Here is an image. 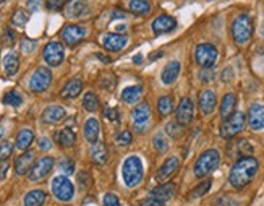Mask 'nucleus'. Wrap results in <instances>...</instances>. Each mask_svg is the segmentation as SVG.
<instances>
[{
	"mask_svg": "<svg viewBox=\"0 0 264 206\" xmlns=\"http://www.w3.org/2000/svg\"><path fill=\"white\" fill-rule=\"evenodd\" d=\"M259 169V162L256 157L249 156H243L233 164V167L230 169V174H228V183L232 185L233 188H243L246 187L254 178V175L258 174Z\"/></svg>",
	"mask_w": 264,
	"mask_h": 206,
	"instance_id": "nucleus-1",
	"label": "nucleus"
},
{
	"mask_svg": "<svg viewBox=\"0 0 264 206\" xmlns=\"http://www.w3.org/2000/svg\"><path fill=\"white\" fill-rule=\"evenodd\" d=\"M143 175H144V169H143V162L138 156H130L125 159L123 166H122V177L123 182L128 188H135L143 182Z\"/></svg>",
	"mask_w": 264,
	"mask_h": 206,
	"instance_id": "nucleus-2",
	"label": "nucleus"
},
{
	"mask_svg": "<svg viewBox=\"0 0 264 206\" xmlns=\"http://www.w3.org/2000/svg\"><path fill=\"white\" fill-rule=\"evenodd\" d=\"M220 166V153L217 149H207L194 162V175L198 178L207 177Z\"/></svg>",
	"mask_w": 264,
	"mask_h": 206,
	"instance_id": "nucleus-3",
	"label": "nucleus"
},
{
	"mask_svg": "<svg viewBox=\"0 0 264 206\" xmlns=\"http://www.w3.org/2000/svg\"><path fill=\"white\" fill-rule=\"evenodd\" d=\"M253 36V20L248 13H241L232 22V38L238 46L248 44Z\"/></svg>",
	"mask_w": 264,
	"mask_h": 206,
	"instance_id": "nucleus-4",
	"label": "nucleus"
},
{
	"mask_svg": "<svg viewBox=\"0 0 264 206\" xmlns=\"http://www.w3.org/2000/svg\"><path fill=\"white\" fill-rule=\"evenodd\" d=\"M245 114L243 112H233L230 117L224 119V122H222L220 125V136L224 140H232L235 138L241 130L243 127H245Z\"/></svg>",
	"mask_w": 264,
	"mask_h": 206,
	"instance_id": "nucleus-5",
	"label": "nucleus"
},
{
	"mask_svg": "<svg viewBox=\"0 0 264 206\" xmlns=\"http://www.w3.org/2000/svg\"><path fill=\"white\" fill-rule=\"evenodd\" d=\"M194 59L201 68H211L219 59V51L216 46L209 43H201L194 49Z\"/></svg>",
	"mask_w": 264,
	"mask_h": 206,
	"instance_id": "nucleus-6",
	"label": "nucleus"
},
{
	"mask_svg": "<svg viewBox=\"0 0 264 206\" xmlns=\"http://www.w3.org/2000/svg\"><path fill=\"white\" fill-rule=\"evenodd\" d=\"M51 188H52V193L54 196L57 198L59 201H70L73 195H75V187L73 183L70 182V178L67 175H57L52 178V183H51Z\"/></svg>",
	"mask_w": 264,
	"mask_h": 206,
	"instance_id": "nucleus-7",
	"label": "nucleus"
},
{
	"mask_svg": "<svg viewBox=\"0 0 264 206\" xmlns=\"http://www.w3.org/2000/svg\"><path fill=\"white\" fill-rule=\"evenodd\" d=\"M54 164H55V161H54L52 156H44V157H41V159H38L36 162L33 164L31 170L28 172V178H30L31 182H39V180H43V178H46L49 174H51Z\"/></svg>",
	"mask_w": 264,
	"mask_h": 206,
	"instance_id": "nucleus-8",
	"label": "nucleus"
},
{
	"mask_svg": "<svg viewBox=\"0 0 264 206\" xmlns=\"http://www.w3.org/2000/svg\"><path fill=\"white\" fill-rule=\"evenodd\" d=\"M131 120H133V127L138 133H144L149 127L151 122V107L149 104H143L136 106L133 111H131Z\"/></svg>",
	"mask_w": 264,
	"mask_h": 206,
	"instance_id": "nucleus-9",
	"label": "nucleus"
},
{
	"mask_svg": "<svg viewBox=\"0 0 264 206\" xmlns=\"http://www.w3.org/2000/svg\"><path fill=\"white\" fill-rule=\"evenodd\" d=\"M52 83V73L47 67H39L36 72L33 73L30 80V89L33 93H44L46 89Z\"/></svg>",
	"mask_w": 264,
	"mask_h": 206,
	"instance_id": "nucleus-10",
	"label": "nucleus"
},
{
	"mask_svg": "<svg viewBox=\"0 0 264 206\" xmlns=\"http://www.w3.org/2000/svg\"><path fill=\"white\" fill-rule=\"evenodd\" d=\"M44 60L49 67H59L65 59V49L64 44L59 43V41H51L46 47H44Z\"/></svg>",
	"mask_w": 264,
	"mask_h": 206,
	"instance_id": "nucleus-11",
	"label": "nucleus"
},
{
	"mask_svg": "<svg viewBox=\"0 0 264 206\" xmlns=\"http://www.w3.org/2000/svg\"><path fill=\"white\" fill-rule=\"evenodd\" d=\"M86 28H83V26H78V25H67L64 26V30H62V41L67 44V46H70V47H75V46H78L83 39L86 38Z\"/></svg>",
	"mask_w": 264,
	"mask_h": 206,
	"instance_id": "nucleus-12",
	"label": "nucleus"
},
{
	"mask_svg": "<svg viewBox=\"0 0 264 206\" xmlns=\"http://www.w3.org/2000/svg\"><path fill=\"white\" fill-rule=\"evenodd\" d=\"M194 115V106L190 98H182L177 107V122L180 125H190Z\"/></svg>",
	"mask_w": 264,
	"mask_h": 206,
	"instance_id": "nucleus-13",
	"label": "nucleus"
},
{
	"mask_svg": "<svg viewBox=\"0 0 264 206\" xmlns=\"http://www.w3.org/2000/svg\"><path fill=\"white\" fill-rule=\"evenodd\" d=\"M180 167V159L177 156H170L165 159V162L162 164L161 167H159L157 174H156V178L157 182H167L169 178L177 172Z\"/></svg>",
	"mask_w": 264,
	"mask_h": 206,
	"instance_id": "nucleus-14",
	"label": "nucleus"
},
{
	"mask_svg": "<svg viewBox=\"0 0 264 206\" xmlns=\"http://www.w3.org/2000/svg\"><path fill=\"white\" fill-rule=\"evenodd\" d=\"M128 44V38L120 33H109L102 38V46L110 52H119Z\"/></svg>",
	"mask_w": 264,
	"mask_h": 206,
	"instance_id": "nucleus-15",
	"label": "nucleus"
},
{
	"mask_svg": "<svg viewBox=\"0 0 264 206\" xmlns=\"http://www.w3.org/2000/svg\"><path fill=\"white\" fill-rule=\"evenodd\" d=\"M177 28V20L170 15H161L152 22V31L154 34H167Z\"/></svg>",
	"mask_w": 264,
	"mask_h": 206,
	"instance_id": "nucleus-16",
	"label": "nucleus"
},
{
	"mask_svg": "<svg viewBox=\"0 0 264 206\" xmlns=\"http://www.w3.org/2000/svg\"><path fill=\"white\" fill-rule=\"evenodd\" d=\"M173 195H175V183L172 182H164L162 185H159L154 190L151 191V198H154L157 201H162V203H167L170 201Z\"/></svg>",
	"mask_w": 264,
	"mask_h": 206,
	"instance_id": "nucleus-17",
	"label": "nucleus"
},
{
	"mask_svg": "<svg viewBox=\"0 0 264 206\" xmlns=\"http://www.w3.org/2000/svg\"><path fill=\"white\" fill-rule=\"evenodd\" d=\"M217 104V98L214 91L211 89H204V91H201L199 94V111L203 112V115H211L214 112V109H216Z\"/></svg>",
	"mask_w": 264,
	"mask_h": 206,
	"instance_id": "nucleus-18",
	"label": "nucleus"
},
{
	"mask_svg": "<svg viewBox=\"0 0 264 206\" xmlns=\"http://www.w3.org/2000/svg\"><path fill=\"white\" fill-rule=\"evenodd\" d=\"M248 123L251 130H262L264 128V106L251 104L248 109Z\"/></svg>",
	"mask_w": 264,
	"mask_h": 206,
	"instance_id": "nucleus-19",
	"label": "nucleus"
},
{
	"mask_svg": "<svg viewBox=\"0 0 264 206\" xmlns=\"http://www.w3.org/2000/svg\"><path fill=\"white\" fill-rule=\"evenodd\" d=\"M34 164V151H25L22 156L15 159V172L17 175H26Z\"/></svg>",
	"mask_w": 264,
	"mask_h": 206,
	"instance_id": "nucleus-20",
	"label": "nucleus"
},
{
	"mask_svg": "<svg viewBox=\"0 0 264 206\" xmlns=\"http://www.w3.org/2000/svg\"><path fill=\"white\" fill-rule=\"evenodd\" d=\"M89 12V7L85 0H70L65 7V15L68 18H81Z\"/></svg>",
	"mask_w": 264,
	"mask_h": 206,
	"instance_id": "nucleus-21",
	"label": "nucleus"
},
{
	"mask_svg": "<svg viewBox=\"0 0 264 206\" xmlns=\"http://www.w3.org/2000/svg\"><path fill=\"white\" fill-rule=\"evenodd\" d=\"M180 72H182V65H180L178 60L169 62V64L165 65V68L162 70V75H161L162 83H164V85H172V83H175V80L178 78Z\"/></svg>",
	"mask_w": 264,
	"mask_h": 206,
	"instance_id": "nucleus-22",
	"label": "nucleus"
},
{
	"mask_svg": "<svg viewBox=\"0 0 264 206\" xmlns=\"http://www.w3.org/2000/svg\"><path fill=\"white\" fill-rule=\"evenodd\" d=\"M89 154H91V159L94 164L97 166H102V164L107 162V157H109V153H107V148L104 143L101 141H96L91 145V149H89Z\"/></svg>",
	"mask_w": 264,
	"mask_h": 206,
	"instance_id": "nucleus-23",
	"label": "nucleus"
},
{
	"mask_svg": "<svg viewBox=\"0 0 264 206\" xmlns=\"http://www.w3.org/2000/svg\"><path fill=\"white\" fill-rule=\"evenodd\" d=\"M81 89H83V81L80 78H73L64 86L60 96L64 99H75V98H78V96H80Z\"/></svg>",
	"mask_w": 264,
	"mask_h": 206,
	"instance_id": "nucleus-24",
	"label": "nucleus"
},
{
	"mask_svg": "<svg viewBox=\"0 0 264 206\" xmlns=\"http://www.w3.org/2000/svg\"><path fill=\"white\" fill-rule=\"evenodd\" d=\"M65 119V109L62 106H49L43 112V120L47 123H59Z\"/></svg>",
	"mask_w": 264,
	"mask_h": 206,
	"instance_id": "nucleus-25",
	"label": "nucleus"
},
{
	"mask_svg": "<svg viewBox=\"0 0 264 206\" xmlns=\"http://www.w3.org/2000/svg\"><path fill=\"white\" fill-rule=\"evenodd\" d=\"M54 140L57 141V145H60L62 148H70V146L75 145L76 135H75L73 130L64 128V130H59V132H55Z\"/></svg>",
	"mask_w": 264,
	"mask_h": 206,
	"instance_id": "nucleus-26",
	"label": "nucleus"
},
{
	"mask_svg": "<svg viewBox=\"0 0 264 206\" xmlns=\"http://www.w3.org/2000/svg\"><path fill=\"white\" fill-rule=\"evenodd\" d=\"M235 104H237V96L233 93H227L224 98H222V102H220V117L222 119H227L230 117L235 111Z\"/></svg>",
	"mask_w": 264,
	"mask_h": 206,
	"instance_id": "nucleus-27",
	"label": "nucleus"
},
{
	"mask_svg": "<svg viewBox=\"0 0 264 206\" xmlns=\"http://www.w3.org/2000/svg\"><path fill=\"white\" fill-rule=\"evenodd\" d=\"M99 133H101V125L97 119H88L86 123H85V138L88 143H96L97 138H99Z\"/></svg>",
	"mask_w": 264,
	"mask_h": 206,
	"instance_id": "nucleus-28",
	"label": "nucleus"
},
{
	"mask_svg": "<svg viewBox=\"0 0 264 206\" xmlns=\"http://www.w3.org/2000/svg\"><path fill=\"white\" fill-rule=\"evenodd\" d=\"M228 153L233 154L235 157L249 156V154L253 153V146L249 145L246 140H238V141H235L233 145L228 146Z\"/></svg>",
	"mask_w": 264,
	"mask_h": 206,
	"instance_id": "nucleus-29",
	"label": "nucleus"
},
{
	"mask_svg": "<svg viewBox=\"0 0 264 206\" xmlns=\"http://www.w3.org/2000/svg\"><path fill=\"white\" fill-rule=\"evenodd\" d=\"M20 68V59L15 52H10L7 54L5 59H4V72L7 77H13V75H17Z\"/></svg>",
	"mask_w": 264,
	"mask_h": 206,
	"instance_id": "nucleus-30",
	"label": "nucleus"
},
{
	"mask_svg": "<svg viewBox=\"0 0 264 206\" xmlns=\"http://www.w3.org/2000/svg\"><path fill=\"white\" fill-rule=\"evenodd\" d=\"M143 96V88L141 86H128L122 91V101L127 104H136Z\"/></svg>",
	"mask_w": 264,
	"mask_h": 206,
	"instance_id": "nucleus-31",
	"label": "nucleus"
},
{
	"mask_svg": "<svg viewBox=\"0 0 264 206\" xmlns=\"http://www.w3.org/2000/svg\"><path fill=\"white\" fill-rule=\"evenodd\" d=\"M33 140H34V132H33V130L31 128H23L22 132L18 133V136H17L15 146L20 151H26L28 148L31 146Z\"/></svg>",
	"mask_w": 264,
	"mask_h": 206,
	"instance_id": "nucleus-32",
	"label": "nucleus"
},
{
	"mask_svg": "<svg viewBox=\"0 0 264 206\" xmlns=\"http://www.w3.org/2000/svg\"><path fill=\"white\" fill-rule=\"evenodd\" d=\"M46 191L44 190H31L25 196V206H43L46 201Z\"/></svg>",
	"mask_w": 264,
	"mask_h": 206,
	"instance_id": "nucleus-33",
	"label": "nucleus"
},
{
	"mask_svg": "<svg viewBox=\"0 0 264 206\" xmlns=\"http://www.w3.org/2000/svg\"><path fill=\"white\" fill-rule=\"evenodd\" d=\"M128 9L130 12L136 13V15H148V13H151V2L149 0H130L128 2Z\"/></svg>",
	"mask_w": 264,
	"mask_h": 206,
	"instance_id": "nucleus-34",
	"label": "nucleus"
},
{
	"mask_svg": "<svg viewBox=\"0 0 264 206\" xmlns=\"http://www.w3.org/2000/svg\"><path fill=\"white\" fill-rule=\"evenodd\" d=\"M157 111L161 117H167L173 112V99L170 96H162L157 99Z\"/></svg>",
	"mask_w": 264,
	"mask_h": 206,
	"instance_id": "nucleus-35",
	"label": "nucleus"
},
{
	"mask_svg": "<svg viewBox=\"0 0 264 206\" xmlns=\"http://www.w3.org/2000/svg\"><path fill=\"white\" fill-rule=\"evenodd\" d=\"M152 145H154L156 151H159V153H164V151L169 149V140L165 138L164 132H157L152 136Z\"/></svg>",
	"mask_w": 264,
	"mask_h": 206,
	"instance_id": "nucleus-36",
	"label": "nucleus"
},
{
	"mask_svg": "<svg viewBox=\"0 0 264 206\" xmlns=\"http://www.w3.org/2000/svg\"><path fill=\"white\" fill-rule=\"evenodd\" d=\"M83 107L86 109L89 112H94L97 111V107H99V99H97V96L94 93H86L85 98H83Z\"/></svg>",
	"mask_w": 264,
	"mask_h": 206,
	"instance_id": "nucleus-37",
	"label": "nucleus"
},
{
	"mask_svg": "<svg viewBox=\"0 0 264 206\" xmlns=\"http://www.w3.org/2000/svg\"><path fill=\"white\" fill-rule=\"evenodd\" d=\"M211 183H212V180L211 178H207V180H204V182H201L198 187H194L191 191H190V198H201V196H204L207 191H209V188H211Z\"/></svg>",
	"mask_w": 264,
	"mask_h": 206,
	"instance_id": "nucleus-38",
	"label": "nucleus"
},
{
	"mask_svg": "<svg viewBox=\"0 0 264 206\" xmlns=\"http://www.w3.org/2000/svg\"><path fill=\"white\" fill-rule=\"evenodd\" d=\"M4 104L7 106H12V107H18V106H22V102H23V96L20 94L18 91H9L7 93L4 98Z\"/></svg>",
	"mask_w": 264,
	"mask_h": 206,
	"instance_id": "nucleus-39",
	"label": "nucleus"
},
{
	"mask_svg": "<svg viewBox=\"0 0 264 206\" xmlns=\"http://www.w3.org/2000/svg\"><path fill=\"white\" fill-rule=\"evenodd\" d=\"M28 20H30V15H28V12L26 10H17L15 13H13V17H12V23L18 26V28H23V26L28 23Z\"/></svg>",
	"mask_w": 264,
	"mask_h": 206,
	"instance_id": "nucleus-40",
	"label": "nucleus"
},
{
	"mask_svg": "<svg viewBox=\"0 0 264 206\" xmlns=\"http://www.w3.org/2000/svg\"><path fill=\"white\" fill-rule=\"evenodd\" d=\"M115 141H117V145H120V146H128L131 145V141H133V136H131V133L127 132V130H123V132H120L115 136Z\"/></svg>",
	"mask_w": 264,
	"mask_h": 206,
	"instance_id": "nucleus-41",
	"label": "nucleus"
},
{
	"mask_svg": "<svg viewBox=\"0 0 264 206\" xmlns=\"http://www.w3.org/2000/svg\"><path fill=\"white\" fill-rule=\"evenodd\" d=\"M182 127L180 123L175 120V122H169L167 125H165V132H167L169 136H172V138H177V136L180 135V132H182Z\"/></svg>",
	"mask_w": 264,
	"mask_h": 206,
	"instance_id": "nucleus-42",
	"label": "nucleus"
},
{
	"mask_svg": "<svg viewBox=\"0 0 264 206\" xmlns=\"http://www.w3.org/2000/svg\"><path fill=\"white\" fill-rule=\"evenodd\" d=\"M59 169L64 172V175H72L75 172V162L67 157V159H64L59 164Z\"/></svg>",
	"mask_w": 264,
	"mask_h": 206,
	"instance_id": "nucleus-43",
	"label": "nucleus"
},
{
	"mask_svg": "<svg viewBox=\"0 0 264 206\" xmlns=\"http://www.w3.org/2000/svg\"><path fill=\"white\" fill-rule=\"evenodd\" d=\"M13 153V145L10 141H5L0 145V161H7Z\"/></svg>",
	"mask_w": 264,
	"mask_h": 206,
	"instance_id": "nucleus-44",
	"label": "nucleus"
},
{
	"mask_svg": "<svg viewBox=\"0 0 264 206\" xmlns=\"http://www.w3.org/2000/svg\"><path fill=\"white\" fill-rule=\"evenodd\" d=\"M38 43L34 39H23L22 41V52L23 54H31L36 51Z\"/></svg>",
	"mask_w": 264,
	"mask_h": 206,
	"instance_id": "nucleus-45",
	"label": "nucleus"
},
{
	"mask_svg": "<svg viewBox=\"0 0 264 206\" xmlns=\"http://www.w3.org/2000/svg\"><path fill=\"white\" fill-rule=\"evenodd\" d=\"M199 80L203 83H209V81L214 80V72H212V67L211 68H201L199 72Z\"/></svg>",
	"mask_w": 264,
	"mask_h": 206,
	"instance_id": "nucleus-46",
	"label": "nucleus"
},
{
	"mask_svg": "<svg viewBox=\"0 0 264 206\" xmlns=\"http://www.w3.org/2000/svg\"><path fill=\"white\" fill-rule=\"evenodd\" d=\"M104 206H120L119 196L115 193H106L104 195Z\"/></svg>",
	"mask_w": 264,
	"mask_h": 206,
	"instance_id": "nucleus-47",
	"label": "nucleus"
},
{
	"mask_svg": "<svg viewBox=\"0 0 264 206\" xmlns=\"http://www.w3.org/2000/svg\"><path fill=\"white\" fill-rule=\"evenodd\" d=\"M104 115H106V119L110 122H119V112H117V109H114V107L104 109Z\"/></svg>",
	"mask_w": 264,
	"mask_h": 206,
	"instance_id": "nucleus-48",
	"label": "nucleus"
},
{
	"mask_svg": "<svg viewBox=\"0 0 264 206\" xmlns=\"http://www.w3.org/2000/svg\"><path fill=\"white\" fill-rule=\"evenodd\" d=\"M38 146L41 151H49V149H52V141L51 138H47V136H43V138L38 140Z\"/></svg>",
	"mask_w": 264,
	"mask_h": 206,
	"instance_id": "nucleus-49",
	"label": "nucleus"
},
{
	"mask_svg": "<svg viewBox=\"0 0 264 206\" xmlns=\"http://www.w3.org/2000/svg\"><path fill=\"white\" fill-rule=\"evenodd\" d=\"M44 0H28V10L30 12H38L43 7Z\"/></svg>",
	"mask_w": 264,
	"mask_h": 206,
	"instance_id": "nucleus-50",
	"label": "nucleus"
},
{
	"mask_svg": "<svg viewBox=\"0 0 264 206\" xmlns=\"http://www.w3.org/2000/svg\"><path fill=\"white\" fill-rule=\"evenodd\" d=\"M4 43H5L7 46H13V43H15V34H13L12 30H7V31H5Z\"/></svg>",
	"mask_w": 264,
	"mask_h": 206,
	"instance_id": "nucleus-51",
	"label": "nucleus"
},
{
	"mask_svg": "<svg viewBox=\"0 0 264 206\" xmlns=\"http://www.w3.org/2000/svg\"><path fill=\"white\" fill-rule=\"evenodd\" d=\"M46 5L49 10H60L64 4H62V0H47Z\"/></svg>",
	"mask_w": 264,
	"mask_h": 206,
	"instance_id": "nucleus-52",
	"label": "nucleus"
},
{
	"mask_svg": "<svg viewBox=\"0 0 264 206\" xmlns=\"http://www.w3.org/2000/svg\"><path fill=\"white\" fill-rule=\"evenodd\" d=\"M9 162L7 161H0V182L5 180V177H7V172H9Z\"/></svg>",
	"mask_w": 264,
	"mask_h": 206,
	"instance_id": "nucleus-53",
	"label": "nucleus"
},
{
	"mask_svg": "<svg viewBox=\"0 0 264 206\" xmlns=\"http://www.w3.org/2000/svg\"><path fill=\"white\" fill-rule=\"evenodd\" d=\"M140 206H165V203L157 201V200H154V198H148V200H144Z\"/></svg>",
	"mask_w": 264,
	"mask_h": 206,
	"instance_id": "nucleus-54",
	"label": "nucleus"
},
{
	"mask_svg": "<svg viewBox=\"0 0 264 206\" xmlns=\"http://www.w3.org/2000/svg\"><path fill=\"white\" fill-rule=\"evenodd\" d=\"M232 78H233V70L232 68H225V70L222 72V81H225L227 83V81H230Z\"/></svg>",
	"mask_w": 264,
	"mask_h": 206,
	"instance_id": "nucleus-55",
	"label": "nucleus"
},
{
	"mask_svg": "<svg viewBox=\"0 0 264 206\" xmlns=\"http://www.w3.org/2000/svg\"><path fill=\"white\" fill-rule=\"evenodd\" d=\"M217 203H219V206H237V203L232 201L230 198H227V196H222Z\"/></svg>",
	"mask_w": 264,
	"mask_h": 206,
	"instance_id": "nucleus-56",
	"label": "nucleus"
},
{
	"mask_svg": "<svg viewBox=\"0 0 264 206\" xmlns=\"http://www.w3.org/2000/svg\"><path fill=\"white\" fill-rule=\"evenodd\" d=\"M164 54L159 51V52H154V56H149V60H156V59H159V57H162Z\"/></svg>",
	"mask_w": 264,
	"mask_h": 206,
	"instance_id": "nucleus-57",
	"label": "nucleus"
},
{
	"mask_svg": "<svg viewBox=\"0 0 264 206\" xmlns=\"http://www.w3.org/2000/svg\"><path fill=\"white\" fill-rule=\"evenodd\" d=\"M127 15H125L123 12H114V15H112V18H125Z\"/></svg>",
	"mask_w": 264,
	"mask_h": 206,
	"instance_id": "nucleus-58",
	"label": "nucleus"
},
{
	"mask_svg": "<svg viewBox=\"0 0 264 206\" xmlns=\"http://www.w3.org/2000/svg\"><path fill=\"white\" fill-rule=\"evenodd\" d=\"M133 62H135V64H141V62H143V56H140V54H138V56L133 57Z\"/></svg>",
	"mask_w": 264,
	"mask_h": 206,
	"instance_id": "nucleus-59",
	"label": "nucleus"
},
{
	"mask_svg": "<svg viewBox=\"0 0 264 206\" xmlns=\"http://www.w3.org/2000/svg\"><path fill=\"white\" fill-rule=\"evenodd\" d=\"M125 30H127V25H119V26H117V31H119V33H122Z\"/></svg>",
	"mask_w": 264,
	"mask_h": 206,
	"instance_id": "nucleus-60",
	"label": "nucleus"
},
{
	"mask_svg": "<svg viewBox=\"0 0 264 206\" xmlns=\"http://www.w3.org/2000/svg\"><path fill=\"white\" fill-rule=\"evenodd\" d=\"M4 135H5V127H4V125H0V138H2Z\"/></svg>",
	"mask_w": 264,
	"mask_h": 206,
	"instance_id": "nucleus-61",
	"label": "nucleus"
},
{
	"mask_svg": "<svg viewBox=\"0 0 264 206\" xmlns=\"http://www.w3.org/2000/svg\"><path fill=\"white\" fill-rule=\"evenodd\" d=\"M97 59H101L102 62H106V64H107V62H109V59H106V57H102V56H101V54H97Z\"/></svg>",
	"mask_w": 264,
	"mask_h": 206,
	"instance_id": "nucleus-62",
	"label": "nucleus"
},
{
	"mask_svg": "<svg viewBox=\"0 0 264 206\" xmlns=\"http://www.w3.org/2000/svg\"><path fill=\"white\" fill-rule=\"evenodd\" d=\"M2 2H5V0H0V4H2Z\"/></svg>",
	"mask_w": 264,
	"mask_h": 206,
	"instance_id": "nucleus-63",
	"label": "nucleus"
}]
</instances>
